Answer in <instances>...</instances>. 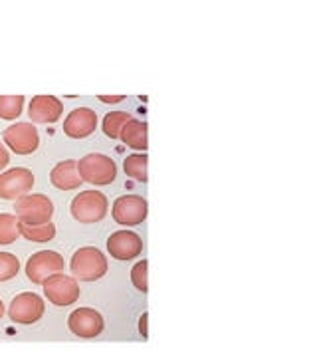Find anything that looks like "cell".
Wrapping results in <instances>:
<instances>
[{
  "label": "cell",
  "mask_w": 317,
  "mask_h": 357,
  "mask_svg": "<svg viewBox=\"0 0 317 357\" xmlns=\"http://www.w3.org/2000/svg\"><path fill=\"white\" fill-rule=\"evenodd\" d=\"M107 250L115 260H131L143 252V241L137 232L117 230L107 238Z\"/></svg>",
  "instance_id": "obj_12"
},
{
  "label": "cell",
  "mask_w": 317,
  "mask_h": 357,
  "mask_svg": "<svg viewBox=\"0 0 317 357\" xmlns=\"http://www.w3.org/2000/svg\"><path fill=\"white\" fill-rule=\"evenodd\" d=\"M18 230L30 243H50L56 236V225L52 220L46 225H24L18 220Z\"/></svg>",
  "instance_id": "obj_17"
},
{
  "label": "cell",
  "mask_w": 317,
  "mask_h": 357,
  "mask_svg": "<svg viewBox=\"0 0 317 357\" xmlns=\"http://www.w3.org/2000/svg\"><path fill=\"white\" fill-rule=\"evenodd\" d=\"M147 155H129L123 163V169H125L127 177L137 178L141 183H147Z\"/></svg>",
  "instance_id": "obj_18"
},
{
  "label": "cell",
  "mask_w": 317,
  "mask_h": 357,
  "mask_svg": "<svg viewBox=\"0 0 317 357\" xmlns=\"http://www.w3.org/2000/svg\"><path fill=\"white\" fill-rule=\"evenodd\" d=\"M20 230H18V218L10 213H2L0 215V244H13L16 243Z\"/></svg>",
  "instance_id": "obj_20"
},
{
  "label": "cell",
  "mask_w": 317,
  "mask_h": 357,
  "mask_svg": "<svg viewBox=\"0 0 317 357\" xmlns=\"http://www.w3.org/2000/svg\"><path fill=\"white\" fill-rule=\"evenodd\" d=\"M14 211L24 225H46L54 217V203L46 195H24L16 199Z\"/></svg>",
  "instance_id": "obj_4"
},
{
  "label": "cell",
  "mask_w": 317,
  "mask_h": 357,
  "mask_svg": "<svg viewBox=\"0 0 317 357\" xmlns=\"http://www.w3.org/2000/svg\"><path fill=\"white\" fill-rule=\"evenodd\" d=\"M8 163H10V155H8V151H6V147L0 143V171L8 165Z\"/></svg>",
  "instance_id": "obj_24"
},
{
  "label": "cell",
  "mask_w": 317,
  "mask_h": 357,
  "mask_svg": "<svg viewBox=\"0 0 317 357\" xmlns=\"http://www.w3.org/2000/svg\"><path fill=\"white\" fill-rule=\"evenodd\" d=\"M129 119H131V115L127 114V112H111V114H107L105 119H103V133L109 139H117L119 133H121V128L125 126Z\"/></svg>",
  "instance_id": "obj_19"
},
{
  "label": "cell",
  "mask_w": 317,
  "mask_h": 357,
  "mask_svg": "<svg viewBox=\"0 0 317 357\" xmlns=\"http://www.w3.org/2000/svg\"><path fill=\"white\" fill-rule=\"evenodd\" d=\"M36 177L32 171L24 167H16L0 175V199L4 201H16L32 191Z\"/></svg>",
  "instance_id": "obj_7"
},
{
  "label": "cell",
  "mask_w": 317,
  "mask_h": 357,
  "mask_svg": "<svg viewBox=\"0 0 317 357\" xmlns=\"http://www.w3.org/2000/svg\"><path fill=\"white\" fill-rule=\"evenodd\" d=\"M44 294L50 300L54 306H72L79 300V286H77L76 278L65 276L62 272L50 276L48 280H44Z\"/></svg>",
  "instance_id": "obj_6"
},
{
  "label": "cell",
  "mask_w": 317,
  "mask_h": 357,
  "mask_svg": "<svg viewBox=\"0 0 317 357\" xmlns=\"http://www.w3.org/2000/svg\"><path fill=\"white\" fill-rule=\"evenodd\" d=\"M119 139L123 141L127 147L139 149V151L145 153V151H147V147H149V141H147V123L131 117L125 126L121 128Z\"/></svg>",
  "instance_id": "obj_16"
},
{
  "label": "cell",
  "mask_w": 317,
  "mask_h": 357,
  "mask_svg": "<svg viewBox=\"0 0 317 357\" xmlns=\"http://www.w3.org/2000/svg\"><path fill=\"white\" fill-rule=\"evenodd\" d=\"M24 109L22 96H0V119H16Z\"/></svg>",
  "instance_id": "obj_21"
},
{
  "label": "cell",
  "mask_w": 317,
  "mask_h": 357,
  "mask_svg": "<svg viewBox=\"0 0 317 357\" xmlns=\"http://www.w3.org/2000/svg\"><path fill=\"white\" fill-rule=\"evenodd\" d=\"M72 217L82 225H93L107 217L109 203L107 197L100 191H84L74 197L72 201Z\"/></svg>",
  "instance_id": "obj_2"
},
{
  "label": "cell",
  "mask_w": 317,
  "mask_h": 357,
  "mask_svg": "<svg viewBox=\"0 0 317 357\" xmlns=\"http://www.w3.org/2000/svg\"><path fill=\"white\" fill-rule=\"evenodd\" d=\"M62 114L63 103L56 96H36L28 107V117L34 123H56Z\"/></svg>",
  "instance_id": "obj_14"
},
{
  "label": "cell",
  "mask_w": 317,
  "mask_h": 357,
  "mask_svg": "<svg viewBox=\"0 0 317 357\" xmlns=\"http://www.w3.org/2000/svg\"><path fill=\"white\" fill-rule=\"evenodd\" d=\"M20 270L18 258L10 252H0V282L13 280Z\"/></svg>",
  "instance_id": "obj_22"
},
{
  "label": "cell",
  "mask_w": 317,
  "mask_h": 357,
  "mask_svg": "<svg viewBox=\"0 0 317 357\" xmlns=\"http://www.w3.org/2000/svg\"><path fill=\"white\" fill-rule=\"evenodd\" d=\"M50 183L60 191H74V189H77L84 183L79 173H77V161L68 159V161L58 163L52 169Z\"/></svg>",
  "instance_id": "obj_15"
},
{
  "label": "cell",
  "mask_w": 317,
  "mask_h": 357,
  "mask_svg": "<svg viewBox=\"0 0 317 357\" xmlns=\"http://www.w3.org/2000/svg\"><path fill=\"white\" fill-rule=\"evenodd\" d=\"M147 270H149V262H147V260H139V262L133 266V270H131V282H133V286L143 294H147V290H149Z\"/></svg>",
  "instance_id": "obj_23"
},
{
  "label": "cell",
  "mask_w": 317,
  "mask_h": 357,
  "mask_svg": "<svg viewBox=\"0 0 317 357\" xmlns=\"http://www.w3.org/2000/svg\"><path fill=\"white\" fill-rule=\"evenodd\" d=\"M2 314H4V304H2V300H0V318H2Z\"/></svg>",
  "instance_id": "obj_27"
},
{
  "label": "cell",
  "mask_w": 317,
  "mask_h": 357,
  "mask_svg": "<svg viewBox=\"0 0 317 357\" xmlns=\"http://www.w3.org/2000/svg\"><path fill=\"white\" fill-rule=\"evenodd\" d=\"M77 173L82 181L91 185H111L117 177V167L107 155L89 153L77 161Z\"/></svg>",
  "instance_id": "obj_3"
},
{
  "label": "cell",
  "mask_w": 317,
  "mask_h": 357,
  "mask_svg": "<svg viewBox=\"0 0 317 357\" xmlns=\"http://www.w3.org/2000/svg\"><path fill=\"white\" fill-rule=\"evenodd\" d=\"M68 328L77 337L91 340V337H98L103 332L105 324H103V318L100 312H95L91 307H79V310H74L70 314Z\"/></svg>",
  "instance_id": "obj_11"
},
{
  "label": "cell",
  "mask_w": 317,
  "mask_h": 357,
  "mask_svg": "<svg viewBox=\"0 0 317 357\" xmlns=\"http://www.w3.org/2000/svg\"><path fill=\"white\" fill-rule=\"evenodd\" d=\"M98 100L103 103H119L125 100V96H100Z\"/></svg>",
  "instance_id": "obj_26"
},
{
  "label": "cell",
  "mask_w": 317,
  "mask_h": 357,
  "mask_svg": "<svg viewBox=\"0 0 317 357\" xmlns=\"http://www.w3.org/2000/svg\"><path fill=\"white\" fill-rule=\"evenodd\" d=\"M98 128V114L89 107H79L65 117L63 121V133L72 139H84L89 137Z\"/></svg>",
  "instance_id": "obj_13"
},
{
  "label": "cell",
  "mask_w": 317,
  "mask_h": 357,
  "mask_svg": "<svg viewBox=\"0 0 317 357\" xmlns=\"http://www.w3.org/2000/svg\"><path fill=\"white\" fill-rule=\"evenodd\" d=\"M2 139H4V143L16 155L34 153L40 145L38 129L34 128L32 123H16V126H10L8 129H4Z\"/></svg>",
  "instance_id": "obj_10"
},
{
  "label": "cell",
  "mask_w": 317,
  "mask_h": 357,
  "mask_svg": "<svg viewBox=\"0 0 317 357\" xmlns=\"http://www.w3.org/2000/svg\"><path fill=\"white\" fill-rule=\"evenodd\" d=\"M58 272H63V258L52 250L36 252L26 262V276L32 284H44V280Z\"/></svg>",
  "instance_id": "obj_8"
},
{
  "label": "cell",
  "mask_w": 317,
  "mask_h": 357,
  "mask_svg": "<svg viewBox=\"0 0 317 357\" xmlns=\"http://www.w3.org/2000/svg\"><path fill=\"white\" fill-rule=\"evenodd\" d=\"M149 213V204L143 197L137 195H123L111 206V217L121 227H137Z\"/></svg>",
  "instance_id": "obj_5"
},
{
  "label": "cell",
  "mask_w": 317,
  "mask_h": 357,
  "mask_svg": "<svg viewBox=\"0 0 317 357\" xmlns=\"http://www.w3.org/2000/svg\"><path fill=\"white\" fill-rule=\"evenodd\" d=\"M147 319H149V314L145 312L139 319V332L141 335H143V340H147V335H149V333H147Z\"/></svg>",
  "instance_id": "obj_25"
},
{
  "label": "cell",
  "mask_w": 317,
  "mask_h": 357,
  "mask_svg": "<svg viewBox=\"0 0 317 357\" xmlns=\"http://www.w3.org/2000/svg\"><path fill=\"white\" fill-rule=\"evenodd\" d=\"M44 312H46V306H44V300L40 298L38 294L24 292L18 294L13 302H10L8 316L16 324L30 326V324L40 321V318L44 316Z\"/></svg>",
  "instance_id": "obj_9"
},
{
  "label": "cell",
  "mask_w": 317,
  "mask_h": 357,
  "mask_svg": "<svg viewBox=\"0 0 317 357\" xmlns=\"http://www.w3.org/2000/svg\"><path fill=\"white\" fill-rule=\"evenodd\" d=\"M70 268L76 280L95 282L107 274V258L103 256L102 250L93 246H86L74 252Z\"/></svg>",
  "instance_id": "obj_1"
}]
</instances>
